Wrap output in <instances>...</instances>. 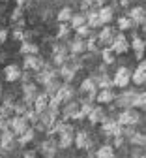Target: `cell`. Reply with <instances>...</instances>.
Segmentation results:
<instances>
[{
    "label": "cell",
    "instance_id": "74e56055",
    "mask_svg": "<svg viewBox=\"0 0 146 158\" xmlns=\"http://www.w3.org/2000/svg\"><path fill=\"white\" fill-rule=\"evenodd\" d=\"M69 34H71V25L60 23V28H58V32H56V38H58V40H66V38H69Z\"/></svg>",
    "mask_w": 146,
    "mask_h": 158
},
{
    "label": "cell",
    "instance_id": "6f0895ef",
    "mask_svg": "<svg viewBox=\"0 0 146 158\" xmlns=\"http://www.w3.org/2000/svg\"><path fill=\"white\" fill-rule=\"evenodd\" d=\"M0 96H2V85H0Z\"/></svg>",
    "mask_w": 146,
    "mask_h": 158
},
{
    "label": "cell",
    "instance_id": "7c38bea8",
    "mask_svg": "<svg viewBox=\"0 0 146 158\" xmlns=\"http://www.w3.org/2000/svg\"><path fill=\"white\" fill-rule=\"evenodd\" d=\"M37 94H39V90H37L36 83H25V85H23V100H25L30 107H34V102H36Z\"/></svg>",
    "mask_w": 146,
    "mask_h": 158
},
{
    "label": "cell",
    "instance_id": "8d00e7d4",
    "mask_svg": "<svg viewBox=\"0 0 146 158\" xmlns=\"http://www.w3.org/2000/svg\"><path fill=\"white\" fill-rule=\"evenodd\" d=\"M73 10L69 8V6H66V8H62L60 11H58V21L60 23H71V19H73Z\"/></svg>",
    "mask_w": 146,
    "mask_h": 158
},
{
    "label": "cell",
    "instance_id": "d4e9b609",
    "mask_svg": "<svg viewBox=\"0 0 146 158\" xmlns=\"http://www.w3.org/2000/svg\"><path fill=\"white\" fill-rule=\"evenodd\" d=\"M49 100H51V98H49L45 92H39L37 98H36V102H34V109H36L37 113L47 111V109H49Z\"/></svg>",
    "mask_w": 146,
    "mask_h": 158
},
{
    "label": "cell",
    "instance_id": "d590c367",
    "mask_svg": "<svg viewBox=\"0 0 146 158\" xmlns=\"http://www.w3.org/2000/svg\"><path fill=\"white\" fill-rule=\"evenodd\" d=\"M114 156V147L112 145H101L96 151V158H112Z\"/></svg>",
    "mask_w": 146,
    "mask_h": 158
},
{
    "label": "cell",
    "instance_id": "ee69618b",
    "mask_svg": "<svg viewBox=\"0 0 146 158\" xmlns=\"http://www.w3.org/2000/svg\"><path fill=\"white\" fill-rule=\"evenodd\" d=\"M135 107H139V109H146V92H139Z\"/></svg>",
    "mask_w": 146,
    "mask_h": 158
},
{
    "label": "cell",
    "instance_id": "3957f363",
    "mask_svg": "<svg viewBox=\"0 0 146 158\" xmlns=\"http://www.w3.org/2000/svg\"><path fill=\"white\" fill-rule=\"evenodd\" d=\"M137 96H139V92H135V90H122L118 96H116V106L118 107H122V109H129V107H135V104H137ZM137 109V107H135Z\"/></svg>",
    "mask_w": 146,
    "mask_h": 158
},
{
    "label": "cell",
    "instance_id": "bcb514c9",
    "mask_svg": "<svg viewBox=\"0 0 146 158\" xmlns=\"http://www.w3.org/2000/svg\"><path fill=\"white\" fill-rule=\"evenodd\" d=\"M21 19H23V6H17L13 10V13H11V21L17 23V21H21Z\"/></svg>",
    "mask_w": 146,
    "mask_h": 158
},
{
    "label": "cell",
    "instance_id": "44dd1931",
    "mask_svg": "<svg viewBox=\"0 0 146 158\" xmlns=\"http://www.w3.org/2000/svg\"><path fill=\"white\" fill-rule=\"evenodd\" d=\"M75 147L79 149V151H86V149H90L92 147V139H90V135L86 134V132H77L75 134Z\"/></svg>",
    "mask_w": 146,
    "mask_h": 158
},
{
    "label": "cell",
    "instance_id": "ab89813d",
    "mask_svg": "<svg viewBox=\"0 0 146 158\" xmlns=\"http://www.w3.org/2000/svg\"><path fill=\"white\" fill-rule=\"evenodd\" d=\"M28 109H32L25 100H19V102H15V115H26L28 113Z\"/></svg>",
    "mask_w": 146,
    "mask_h": 158
},
{
    "label": "cell",
    "instance_id": "8fae6325",
    "mask_svg": "<svg viewBox=\"0 0 146 158\" xmlns=\"http://www.w3.org/2000/svg\"><path fill=\"white\" fill-rule=\"evenodd\" d=\"M111 47L114 49V53H116V55H124L126 51H129L131 42H128V38H126V34H124V32H118Z\"/></svg>",
    "mask_w": 146,
    "mask_h": 158
},
{
    "label": "cell",
    "instance_id": "6da1fadb",
    "mask_svg": "<svg viewBox=\"0 0 146 158\" xmlns=\"http://www.w3.org/2000/svg\"><path fill=\"white\" fill-rule=\"evenodd\" d=\"M62 121H82L85 118V115L81 113V102H66L64 106H62Z\"/></svg>",
    "mask_w": 146,
    "mask_h": 158
},
{
    "label": "cell",
    "instance_id": "5b68a950",
    "mask_svg": "<svg viewBox=\"0 0 146 158\" xmlns=\"http://www.w3.org/2000/svg\"><path fill=\"white\" fill-rule=\"evenodd\" d=\"M101 132L105 137H116V135H124V126L116 118H107V121L101 124Z\"/></svg>",
    "mask_w": 146,
    "mask_h": 158
},
{
    "label": "cell",
    "instance_id": "8992f818",
    "mask_svg": "<svg viewBox=\"0 0 146 158\" xmlns=\"http://www.w3.org/2000/svg\"><path fill=\"white\" fill-rule=\"evenodd\" d=\"M10 128L15 132V135L19 137L21 134H25L28 128H30V123L26 121V117L25 115H13L10 118Z\"/></svg>",
    "mask_w": 146,
    "mask_h": 158
},
{
    "label": "cell",
    "instance_id": "f6af8a7d",
    "mask_svg": "<svg viewBox=\"0 0 146 158\" xmlns=\"http://www.w3.org/2000/svg\"><path fill=\"white\" fill-rule=\"evenodd\" d=\"M26 32H23V30H19V28H15L13 30V40H17V42H21V44H23V42H26Z\"/></svg>",
    "mask_w": 146,
    "mask_h": 158
},
{
    "label": "cell",
    "instance_id": "c3c4849f",
    "mask_svg": "<svg viewBox=\"0 0 146 158\" xmlns=\"http://www.w3.org/2000/svg\"><path fill=\"white\" fill-rule=\"evenodd\" d=\"M114 139V147H122V143H124V135H116V137H112Z\"/></svg>",
    "mask_w": 146,
    "mask_h": 158
},
{
    "label": "cell",
    "instance_id": "5bb4252c",
    "mask_svg": "<svg viewBox=\"0 0 146 158\" xmlns=\"http://www.w3.org/2000/svg\"><path fill=\"white\" fill-rule=\"evenodd\" d=\"M15 132L11 130V128H6V130H2L0 132V139H2V147H4V152H10V151H13V147H15Z\"/></svg>",
    "mask_w": 146,
    "mask_h": 158
},
{
    "label": "cell",
    "instance_id": "60d3db41",
    "mask_svg": "<svg viewBox=\"0 0 146 158\" xmlns=\"http://www.w3.org/2000/svg\"><path fill=\"white\" fill-rule=\"evenodd\" d=\"M25 117H26V121L30 123V126H36V124L39 123V113H37L34 107H32V109H28V113H26Z\"/></svg>",
    "mask_w": 146,
    "mask_h": 158
},
{
    "label": "cell",
    "instance_id": "4316f807",
    "mask_svg": "<svg viewBox=\"0 0 146 158\" xmlns=\"http://www.w3.org/2000/svg\"><path fill=\"white\" fill-rule=\"evenodd\" d=\"M0 115H2L4 118H11L15 115V102L11 100V98H6L4 104L0 106Z\"/></svg>",
    "mask_w": 146,
    "mask_h": 158
},
{
    "label": "cell",
    "instance_id": "7402d4cb",
    "mask_svg": "<svg viewBox=\"0 0 146 158\" xmlns=\"http://www.w3.org/2000/svg\"><path fill=\"white\" fill-rule=\"evenodd\" d=\"M131 81L135 85H144L146 83V60H140L137 70L133 72V77H131Z\"/></svg>",
    "mask_w": 146,
    "mask_h": 158
},
{
    "label": "cell",
    "instance_id": "91938a15",
    "mask_svg": "<svg viewBox=\"0 0 146 158\" xmlns=\"http://www.w3.org/2000/svg\"><path fill=\"white\" fill-rule=\"evenodd\" d=\"M112 158H116V156H112Z\"/></svg>",
    "mask_w": 146,
    "mask_h": 158
},
{
    "label": "cell",
    "instance_id": "30bf717a",
    "mask_svg": "<svg viewBox=\"0 0 146 158\" xmlns=\"http://www.w3.org/2000/svg\"><path fill=\"white\" fill-rule=\"evenodd\" d=\"M56 77H58V72L53 66H49V64H45L43 70L36 72V81L41 83V85H47L49 81H53V79H56Z\"/></svg>",
    "mask_w": 146,
    "mask_h": 158
},
{
    "label": "cell",
    "instance_id": "4fadbf2b",
    "mask_svg": "<svg viewBox=\"0 0 146 158\" xmlns=\"http://www.w3.org/2000/svg\"><path fill=\"white\" fill-rule=\"evenodd\" d=\"M107 118L109 117H107V111H105V107H103V106H94V109L88 115L90 124H103Z\"/></svg>",
    "mask_w": 146,
    "mask_h": 158
},
{
    "label": "cell",
    "instance_id": "ba28073f",
    "mask_svg": "<svg viewBox=\"0 0 146 158\" xmlns=\"http://www.w3.org/2000/svg\"><path fill=\"white\" fill-rule=\"evenodd\" d=\"M77 70H79V68H77L71 60H68L64 66H60V68H58V75H60V79H62L64 83H71L73 79H75Z\"/></svg>",
    "mask_w": 146,
    "mask_h": 158
},
{
    "label": "cell",
    "instance_id": "7bdbcfd3",
    "mask_svg": "<svg viewBox=\"0 0 146 158\" xmlns=\"http://www.w3.org/2000/svg\"><path fill=\"white\" fill-rule=\"evenodd\" d=\"M86 45H88V51H90V53H96V51L99 49V47H97V45H99V40H97V36H92V38H88V40H86Z\"/></svg>",
    "mask_w": 146,
    "mask_h": 158
},
{
    "label": "cell",
    "instance_id": "277c9868",
    "mask_svg": "<svg viewBox=\"0 0 146 158\" xmlns=\"http://www.w3.org/2000/svg\"><path fill=\"white\" fill-rule=\"evenodd\" d=\"M116 121H118L122 126H135V124L140 121V115H139V111H137L135 107H129V109H122Z\"/></svg>",
    "mask_w": 146,
    "mask_h": 158
},
{
    "label": "cell",
    "instance_id": "836d02e7",
    "mask_svg": "<svg viewBox=\"0 0 146 158\" xmlns=\"http://www.w3.org/2000/svg\"><path fill=\"white\" fill-rule=\"evenodd\" d=\"M101 58L105 64H112L116 60V53L112 47H101Z\"/></svg>",
    "mask_w": 146,
    "mask_h": 158
},
{
    "label": "cell",
    "instance_id": "680465c9",
    "mask_svg": "<svg viewBox=\"0 0 146 158\" xmlns=\"http://www.w3.org/2000/svg\"><path fill=\"white\" fill-rule=\"evenodd\" d=\"M88 158H90V156H88ZM92 158H96V154H94V156H92Z\"/></svg>",
    "mask_w": 146,
    "mask_h": 158
},
{
    "label": "cell",
    "instance_id": "d6986e66",
    "mask_svg": "<svg viewBox=\"0 0 146 158\" xmlns=\"http://www.w3.org/2000/svg\"><path fill=\"white\" fill-rule=\"evenodd\" d=\"M56 96L62 100V104L71 102L73 98H75V89L71 87V83H62V87H60V90H58ZM53 98H54V96H53Z\"/></svg>",
    "mask_w": 146,
    "mask_h": 158
},
{
    "label": "cell",
    "instance_id": "52a82bcc",
    "mask_svg": "<svg viewBox=\"0 0 146 158\" xmlns=\"http://www.w3.org/2000/svg\"><path fill=\"white\" fill-rule=\"evenodd\" d=\"M23 66L25 70H30V72H39L45 68V60L41 58L39 55H26L25 60H23Z\"/></svg>",
    "mask_w": 146,
    "mask_h": 158
},
{
    "label": "cell",
    "instance_id": "7a4b0ae2",
    "mask_svg": "<svg viewBox=\"0 0 146 158\" xmlns=\"http://www.w3.org/2000/svg\"><path fill=\"white\" fill-rule=\"evenodd\" d=\"M131 77H133V72L126 66H120L116 70V73L112 75V81H114V89H126L129 83H131Z\"/></svg>",
    "mask_w": 146,
    "mask_h": 158
},
{
    "label": "cell",
    "instance_id": "f5cc1de1",
    "mask_svg": "<svg viewBox=\"0 0 146 158\" xmlns=\"http://www.w3.org/2000/svg\"><path fill=\"white\" fill-rule=\"evenodd\" d=\"M15 4H17V6H25L26 0H15Z\"/></svg>",
    "mask_w": 146,
    "mask_h": 158
},
{
    "label": "cell",
    "instance_id": "b9f144b4",
    "mask_svg": "<svg viewBox=\"0 0 146 158\" xmlns=\"http://www.w3.org/2000/svg\"><path fill=\"white\" fill-rule=\"evenodd\" d=\"M75 32H77V36H81V38H92L94 34H92V27H88V25H82V27H79V28H75Z\"/></svg>",
    "mask_w": 146,
    "mask_h": 158
},
{
    "label": "cell",
    "instance_id": "2e32d148",
    "mask_svg": "<svg viewBox=\"0 0 146 158\" xmlns=\"http://www.w3.org/2000/svg\"><path fill=\"white\" fill-rule=\"evenodd\" d=\"M131 49L135 51V56L139 58V60H142L144 51H146V40H142L140 36L133 34V38H131Z\"/></svg>",
    "mask_w": 146,
    "mask_h": 158
},
{
    "label": "cell",
    "instance_id": "f1b7e54d",
    "mask_svg": "<svg viewBox=\"0 0 146 158\" xmlns=\"http://www.w3.org/2000/svg\"><path fill=\"white\" fill-rule=\"evenodd\" d=\"M60 87H62V83L58 81V77H56V79H53V81H49L47 85H43V89H45L43 92H45L49 98H53V96H56V94H58Z\"/></svg>",
    "mask_w": 146,
    "mask_h": 158
},
{
    "label": "cell",
    "instance_id": "7dc6e473",
    "mask_svg": "<svg viewBox=\"0 0 146 158\" xmlns=\"http://www.w3.org/2000/svg\"><path fill=\"white\" fill-rule=\"evenodd\" d=\"M30 77H32V75H30V70H25L23 75H21V81H23V85H25V83H32Z\"/></svg>",
    "mask_w": 146,
    "mask_h": 158
},
{
    "label": "cell",
    "instance_id": "9c48e42d",
    "mask_svg": "<svg viewBox=\"0 0 146 158\" xmlns=\"http://www.w3.org/2000/svg\"><path fill=\"white\" fill-rule=\"evenodd\" d=\"M114 38H116V32H114V28L109 27V25H105V27L99 30V34H97L99 45H103V47H111L112 42H114Z\"/></svg>",
    "mask_w": 146,
    "mask_h": 158
},
{
    "label": "cell",
    "instance_id": "94428289",
    "mask_svg": "<svg viewBox=\"0 0 146 158\" xmlns=\"http://www.w3.org/2000/svg\"><path fill=\"white\" fill-rule=\"evenodd\" d=\"M144 60H146V58H144Z\"/></svg>",
    "mask_w": 146,
    "mask_h": 158
},
{
    "label": "cell",
    "instance_id": "e575fe53",
    "mask_svg": "<svg viewBox=\"0 0 146 158\" xmlns=\"http://www.w3.org/2000/svg\"><path fill=\"white\" fill-rule=\"evenodd\" d=\"M99 15H101V19H103V23L109 25L112 19H114V10H112V6H103V8H99Z\"/></svg>",
    "mask_w": 146,
    "mask_h": 158
},
{
    "label": "cell",
    "instance_id": "1f68e13d",
    "mask_svg": "<svg viewBox=\"0 0 146 158\" xmlns=\"http://www.w3.org/2000/svg\"><path fill=\"white\" fill-rule=\"evenodd\" d=\"M116 25H118V30H120V32H124V30H131V28L135 27L133 19H131L129 15H124V17H120L118 21H116Z\"/></svg>",
    "mask_w": 146,
    "mask_h": 158
},
{
    "label": "cell",
    "instance_id": "d6a6232c",
    "mask_svg": "<svg viewBox=\"0 0 146 158\" xmlns=\"http://www.w3.org/2000/svg\"><path fill=\"white\" fill-rule=\"evenodd\" d=\"M21 53H23L25 56H26V55H39V47H37L36 44H32V42H28V40H26V42L21 44Z\"/></svg>",
    "mask_w": 146,
    "mask_h": 158
},
{
    "label": "cell",
    "instance_id": "83f0119b",
    "mask_svg": "<svg viewBox=\"0 0 146 158\" xmlns=\"http://www.w3.org/2000/svg\"><path fill=\"white\" fill-rule=\"evenodd\" d=\"M75 145V134H60L58 135V147L60 149H69Z\"/></svg>",
    "mask_w": 146,
    "mask_h": 158
},
{
    "label": "cell",
    "instance_id": "db71d44e",
    "mask_svg": "<svg viewBox=\"0 0 146 158\" xmlns=\"http://www.w3.org/2000/svg\"><path fill=\"white\" fill-rule=\"evenodd\" d=\"M133 158H146V152H144V154H140V152H137V154H133Z\"/></svg>",
    "mask_w": 146,
    "mask_h": 158
},
{
    "label": "cell",
    "instance_id": "f907efd6",
    "mask_svg": "<svg viewBox=\"0 0 146 158\" xmlns=\"http://www.w3.org/2000/svg\"><path fill=\"white\" fill-rule=\"evenodd\" d=\"M6 38H8V32H6V30H0V44H4Z\"/></svg>",
    "mask_w": 146,
    "mask_h": 158
},
{
    "label": "cell",
    "instance_id": "ffe728a7",
    "mask_svg": "<svg viewBox=\"0 0 146 158\" xmlns=\"http://www.w3.org/2000/svg\"><path fill=\"white\" fill-rule=\"evenodd\" d=\"M116 100V94L112 89H99L97 92V98H96V102L101 104V106H107V104H112Z\"/></svg>",
    "mask_w": 146,
    "mask_h": 158
},
{
    "label": "cell",
    "instance_id": "603a6c76",
    "mask_svg": "<svg viewBox=\"0 0 146 158\" xmlns=\"http://www.w3.org/2000/svg\"><path fill=\"white\" fill-rule=\"evenodd\" d=\"M86 15H88V27H92V28L105 27V23H103V19L99 15V10H90V11H86Z\"/></svg>",
    "mask_w": 146,
    "mask_h": 158
},
{
    "label": "cell",
    "instance_id": "11a10c76",
    "mask_svg": "<svg viewBox=\"0 0 146 158\" xmlns=\"http://www.w3.org/2000/svg\"><path fill=\"white\" fill-rule=\"evenodd\" d=\"M4 152V147H2V139H0V154Z\"/></svg>",
    "mask_w": 146,
    "mask_h": 158
},
{
    "label": "cell",
    "instance_id": "e0dca14e",
    "mask_svg": "<svg viewBox=\"0 0 146 158\" xmlns=\"http://www.w3.org/2000/svg\"><path fill=\"white\" fill-rule=\"evenodd\" d=\"M21 75H23V72H21V68L17 64H8L4 68V79L8 83H15L21 79Z\"/></svg>",
    "mask_w": 146,
    "mask_h": 158
},
{
    "label": "cell",
    "instance_id": "4dcf8cb0",
    "mask_svg": "<svg viewBox=\"0 0 146 158\" xmlns=\"http://www.w3.org/2000/svg\"><path fill=\"white\" fill-rule=\"evenodd\" d=\"M71 28L75 30V28H79V27H82V25H88V15L82 11V13H75L73 15V19H71Z\"/></svg>",
    "mask_w": 146,
    "mask_h": 158
},
{
    "label": "cell",
    "instance_id": "816d5d0a",
    "mask_svg": "<svg viewBox=\"0 0 146 158\" xmlns=\"http://www.w3.org/2000/svg\"><path fill=\"white\" fill-rule=\"evenodd\" d=\"M25 158H36V151H25Z\"/></svg>",
    "mask_w": 146,
    "mask_h": 158
},
{
    "label": "cell",
    "instance_id": "9a60e30c",
    "mask_svg": "<svg viewBox=\"0 0 146 158\" xmlns=\"http://www.w3.org/2000/svg\"><path fill=\"white\" fill-rule=\"evenodd\" d=\"M68 47H69V53L71 55H81V53L88 51V45L85 42V38H81V36H75L71 42L68 44Z\"/></svg>",
    "mask_w": 146,
    "mask_h": 158
},
{
    "label": "cell",
    "instance_id": "484cf974",
    "mask_svg": "<svg viewBox=\"0 0 146 158\" xmlns=\"http://www.w3.org/2000/svg\"><path fill=\"white\" fill-rule=\"evenodd\" d=\"M94 79L99 89H114V81L109 73H97V75H94Z\"/></svg>",
    "mask_w": 146,
    "mask_h": 158
},
{
    "label": "cell",
    "instance_id": "f546056e",
    "mask_svg": "<svg viewBox=\"0 0 146 158\" xmlns=\"http://www.w3.org/2000/svg\"><path fill=\"white\" fill-rule=\"evenodd\" d=\"M34 135H36V128H32V126H30L25 134H21V135L17 137V143H19L21 147H26V145L34 139Z\"/></svg>",
    "mask_w": 146,
    "mask_h": 158
},
{
    "label": "cell",
    "instance_id": "cb8c5ba5",
    "mask_svg": "<svg viewBox=\"0 0 146 158\" xmlns=\"http://www.w3.org/2000/svg\"><path fill=\"white\" fill-rule=\"evenodd\" d=\"M56 149H58V141L51 139V137H49L47 141L41 143V152H43V158H53L54 152H56Z\"/></svg>",
    "mask_w": 146,
    "mask_h": 158
},
{
    "label": "cell",
    "instance_id": "681fc988",
    "mask_svg": "<svg viewBox=\"0 0 146 158\" xmlns=\"http://www.w3.org/2000/svg\"><path fill=\"white\" fill-rule=\"evenodd\" d=\"M105 2H107V0H94V6L99 10V8H103V6H107Z\"/></svg>",
    "mask_w": 146,
    "mask_h": 158
},
{
    "label": "cell",
    "instance_id": "9f6ffc18",
    "mask_svg": "<svg viewBox=\"0 0 146 158\" xmlns=\"http://www.w3.org/2000/svg\"><path fill=\"white\" fill-rule=\"evenodd\" d=\"M142 32H144V38H146V25L142 27Z\"/></svg>",
    "mask_w": 146,
    "mask_h": 158
},
{
    "label": "cell",
    "instance_id": "ac0fdd59",
    "mask_svg": "<svg viewBox=\"0 0 146 158\" xmlns=\"http://www.w3.org/2000/svg\"><path fill=\"white\" fill-rule=\"evenodd\" d=\"M129 17L133 19V23H135V27H139V25H146V10L142 8V6H133L131 10H129Z\"/></svg>",
    "mask_w": 146,
    "mask_h": 158
},
{
    "label": "cell",
    "instance_id": "f35d334b",
    "mask_svg": "<svg viewBox=\"0 0 146 158\" xmlns=\"http://www.w3.org/2000/svg\"><path fill=\"white\" fill-rule=\"evenodd\" d=\"M129 143H131V145H137V147H144V145H146V135L140 134V132H135V134L129 137Z\"/></svg>",
    "mask_w": 146,
    "mask_h": 158
}]
</instances>
